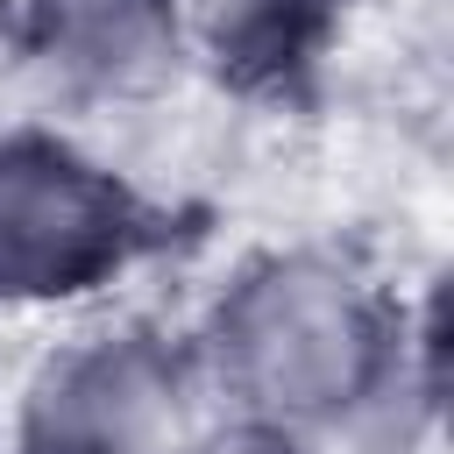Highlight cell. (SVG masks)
Instances as JSON below:
<instances>
[{
    "instance_id": "cell-1",
    "label": "cell",
    "mask_w": 454,
    "mask_h": 454,
    "mask_svg": "<svg viewBox=\"0 0 454 454\" xmlns=\"http://www.w3.org/2000/svg\"><path fill=\"white\" fill-rule=\"evenodd\" d=\"M213 348L241 397L284 419H333L376 383L383 319L355 277L326 262H270L220 305Z\"/></svg>"
},
{
    "instance_id": "cell-2",
    "label": "cell",
    "mask_w": 454,
    "mask_h": 454,
    "mask_svg": "<svg viewBox=\"0 0 454 454\" xmlns=\"http://www.w3.org/2000/svg\"><path fill=\"white\" fill-rule=\"evenodd\" d=\"M142 248L128 184L57 142L0 149V298H78Z\"/></svg>"
},
{
    "instance_id": "cell-3",
    "label": "cell",
    "mask_w": 454,
    "mask_h": 454,
    "mask_svg": "<svg viewBox=\"0 0 454 454\" xmlns=\"http://www.w3.org/2000/svg\"><path fill=\"white\" fill-rule=\"evenodd\" d=\"M184 383L156 340H92L43 369L21 419V454H177Z\"/></svg>"
},
{
    "instance_id": "cell-4",
    "label": "cell",
    "mask_w": 454,
    "mask_h": 454,
    "mask_svg": "<svg viewBox=\"0 0 454 454\" xmlns=\"http://www.w3.org/2000/svg\"><path fill=\"white\" fill-rule=\"evenodd\" d=\"M28 35L64 71L128 85L170 50V0H28Z\"/></svg>"
},
{
    "instance_id": "cell-5",
    "label": "cell",
    "mask_w": 454,
    "mask_h": 454,
    "mask_svg": "<svg viewBox=\"0 0 454 454\" xmlns=\"http://www.w3.org/2000/svg\"><path fill=\"white\" fill-rule=\"evenodd\" d=\"M199 7H206V35H213L220 64H234L248 78H277L312 57L333 0H199Z\"/></svg>"
},
{
    "instance_id": "cell-6",
    "label": "cell",
    "mask_w": 454,
    "mask_h": 454,
    "mask_svg": "<svg viewBox=\"0 0 454 454\" xmlns=\"http://www.w3.org/2000/svg\"><path fill=\"white\" fill-rule=\"evenodd\" d=\"M199 454H298L284 433H270V426H241V433H220V440H206Z\"/></svg>"
}]
</instances>
